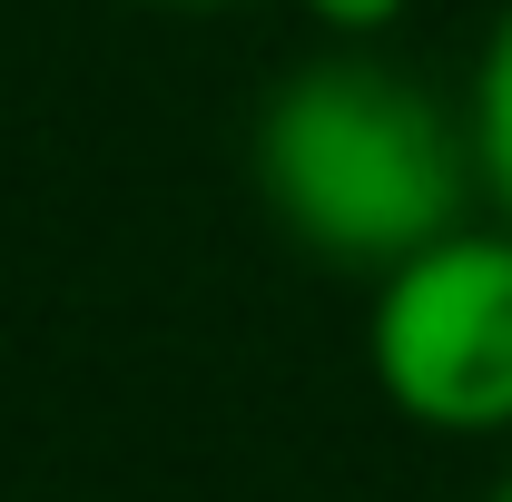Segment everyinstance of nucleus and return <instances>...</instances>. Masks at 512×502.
Returning <instances> with one entry per match:
<instances>
[{
    "label": "nucleus",
    "instance_id": "nucleus-4",
    "mask_svg": "<svg viewBox=\"0 0 512 502\" xmlns=\"http://www.w3.org/2000/svg\"><path fill=\"white\" fill-rule=\"evenodd\" d=\"M296 10L316 20L325 40H384V30H394L414 0H296Z\"/></svg>",
    "mask_w": 512,
    "mask_h": 502
},
{
    "label": "nucleus",
    "instance_id": "nucleus-2",
    "mask_svg": "<svg viewBox=\"0 0 512 502\" xmlns=\"http://www.w3.org/2000/svg\"><path fill=\"white\" fill-rule=\"evenodd\" d=\"M375 394L453 443L512 434V227H453L375 276L365 315Z\"/></svg>",
    "mask_w": 512,
    "mask_h": 502
},
{
    "label": "nucleus",
    "instance_id": "nucleus-3",
    "mask_svg": "<svg viewBox=\"0 0 512 502\" xmlns=\"http://www.w3.org/2000/svg\"><path fill=\"white\" fill-rule=\"evenodd\" d=\"M463 138H473V188L493 197V217L512 227V10L493 20V40H483V60H473Z\"/></svg>",
    "mask_w": 512,
    "mask_h": 502
},
{
    "label": "nucleus",
    "instance_id": "nucleus-5",
    "mask_svg": "<svg viewBox=\"0 0 512 502\" xmlns=\"http://www.w3.org/2000/svg\"><path fill=\"white\" fill-rule=\"evenodd\" d=\"M483 502H512V473H503V483H493V493H483Z\"/></svg>",
    "mask_w": 512,
    "mask_h": 502
},
{
    "label": "nucleus",
    "instance_id": "nucleus-6",
    "mask_svg": "<svg viewBox=\"0 0 512 502\" xmlns=\"http://www.w3.org/2000/svg\"><path fill=\"white\" fill-rule=\"evenodd\" d=\"M168 10H217V0H168Z\"/></svg>",
    "mask_w": 512,
    "mask_h": 502
},
{
    "label": "nucleus",
    "instance_id": "nucleus-1",
    "mask_svg": "<svg viewBox=\"0 0 512 502\" xmlns=\"http://www.w3.org/2000/svg\"><path fill=\"white\" fill-rule=\"evenodd\" d=\"M256 188L286 237L335 266H404L463 227L473 138L424 79L384 60H306L256 109Z\"/></svg>",
    "mask_w": 512,
    "mask_h": 502
}]
</instances>
